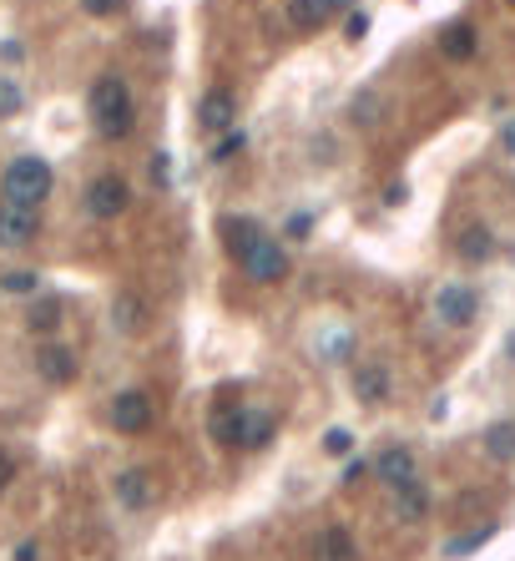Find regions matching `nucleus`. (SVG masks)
I'll return each instance as SVG.
<instances>
[{
  "mask_svg": "<svg viewBox=\"0 0 515 561\" xmlns=\"http://www.w3.org/2000/svg\"><path fill=\"white\" fill-rule=\"evenodd\" d=\"M511 5H515V0H511Z\"/></svg>",
  "mask_w": 515,
  "mask_h": 561,
  "instance_id": "obj_37",
  "label": "nucleus"
},
{
  "mask_svg": "<svg viewBox=\"0 0 515 561\" xmlns=\"http://www.w3.org/2000/svg\"><path fill=\"white\" fill-rule=\"evenodd\" d=\"M237 268H243L253 283H283V279H288V253H283L279 238L263 233L248 253H243V258H237Z\"/></svg>",
  "mask_w": 515,
  "mask_h": 561,
  "instance_id": "obj_6",
  "label": "nucleus"
},
{
  "mask_svg": "<svg viewBox=\"0 0 515 561\" xmlns=\"http://www.w3.org/2000/svg\"><path fill=\"white\" fill-rule=\"evenodd\" d=\"M429 517V486L414 475V481H404V486H395V521L399 526H420V521Z\"/></svg>",
  "mask_w": 515,
  "mask_h": 561,
  "instance_id": "obj_13",
  "label": "nucleus"
},
{
  "mask_svg": "<svg viewBox=\"0 0 515 561\" xmlns=\"http://www.w3.org/2000/svg\"><path fill=\"white\" fill-rule=\"evenodd\" d=\"M313 557L319 561H359V541H353L344 526H329V532H319V541H313Z\"/></svg>",
  "mask_w": 515,
  "mask_h": 561,
  "instance_id": "obj_18",
  "label": "nucleus"
},
{
  "mask_svg": "<svg viewBox=\"0 0 515 561\" xmlns=\"http://www.w3.org/2000/svg\"><path fill=\"white\" fill-rule=\"evenodd\" d=\"M112 324H117L121 334H132V329L142 324V298H137V294H121L117 304H112Z\"/></svg>",
  "mask_w": 515,
  "mask_h": 561,
  "instance_id": "obj_22",
  "label": "nucleus"
},
{
  "mask_svg": "<svg viewBox=\"0 0 515 561\" xmlns=\"http://www.w3.org/2000/svg\"><path fill=\"white\" fill-rule=\"evenodd\" d=\"M490 536H495V526H480V532H465V536H455V541L445 547V557H450V561H460V557H475V551L486 547Z\"/></svg>",
  "mask_w": 515,
  "mask_h": 561,
  "instance_id": "obj_23",
  "label": "nucleus"
},
{
  "mask_svg": "<svg viewBox=\"0 0 515 561\" xmlns=\"http://www.w3.org/2000/svg\"><path fill=\"white\" fill-rule=\"evenodd\" d=\"M258 238H263L258 218H222V243H228V253H233V258H243V253H248Z\"/></svg>",
  "mask_w": 515,
  "mask_h": 561,
  "instance_id": "obj_19",
  "label": "nucleus"
},
{
  "mask_svg": "<svg viewBox=\"0 0 515 561\" xmlns=\"http://www.w3.org/2000/svg\"><path fill=\"white\" fill-rule=\"evenodd\" d=\"M36 233H41V222L30 207H0V248H26V243H36Z\"/></svg>",
  "mask_w": 515,
  "mask_h": 561,
  "instance_id": "obj_12",
  "label": "nucleus"
},
{
  "mask_svg": "<svg viewBox=\"0 0 515 561\" xmlns=\"http://www.w3.org/2000/svg\"><path fill=\"white\" fill-rule=\"evenodd\" d=\"M5 289L11 294H36V279L30 273H5Z\"/></svg>",
  "mask_w": 515,
  "mask_h": 561,
  "instance_id": "obj_28",
  "label": "nucleus"
},
{
  "mask_svg": "<svg viewBox=\"0 0 515 561\" xmlns=\"http://www.w3.org/2000/svg\"><path fill=\"white\" fill-rule=\"evenodd\" d=\"M87 106H91V122H96V137H102V142L132 137L137 106H132V91H127V81H121L117 72H102L96 81H91Z\"/></svg>",
  "mask_w": 515,
  "mask_h": 561,
  "instance_id": "obj_1",
  "label": "nucleus"
},
{
  "mask_svg": "<svg viewBox=\"0 0 515 561\" xmlns=\"http://www.w3.org/2000/svg\"><path fill=\"white\" fill-rule=\"evenodd\" d=\"M127 207H132V182H127V178H117V173H102V178L87 182V213L96 222H117Z\"/></svg>",
  "mask_w": 515,
  "mask_h": 561,
  "instance_id": "obj_4",
  "label": "nucleus"
},
{
  "mask_svg": "<svg viewBox=\"0 0 515 561\" xmlns=\"http://www.w3.org/2000/svg\"><path fill=\"white\" fill-rule=\"evenodd\" d=\"M455 253H460V264H490L495 258V233H490L486 222H465L455 233Z\"/></svg>",
  "mask_w": 515,
  "mask_h": 561,
  "instance_id": "obj_14",
  "label": "nucleus"
},
{
  "mask_svg": "<svg viewBox=\"0 0 515 561\" xmlns=\"http://www.w3.org/2000/svg\"><path fill=\"white\" fill-rule=\"evenodd\" d=\"M329 15L319 0H288V26L294 30H313V26H324Z\"/></svg>",
  "mask_w": 515,
  "mask_h": 561,
  "instance_id": "obj_21",
  "label": "nucleus"
},
{
  "mask_svg": "<svg viewBox=\"0 0 515 561\" xmlns=\"http://www.w3.org/2000/svg\"><path fill=\"white\" fill-rule=\"evenodd\" d=\"M495 142H501L505 157H515V117H505V122H501V132H495Z\"/></svg>",
  "mask_w": 515,
  "mask_h": 561,
  "instance_id": "obj_27",
  "label": "nucleus"
},
{
  "mask_svg": "<svg viewBox=\"0 0 515 561\" xmlns=\"http://www.w3.org/2000/svg\"><path fill=\"white\" fill-rule=\"evenodd\" d=\"M61 298H36V304H30V314H26V329L30 334H41V340H51V334H56V324H61Z\"/></svg>",
  "mask_w": 515,
  "mask_h": 561,
  "instance_id": "obj_20",
  "label": "nucleus"
},
{
  "mask_svg": "<svg viewBox=\"0 0 515 561\" xmlns=\"http://www.w3.org/2000/svg\"><path fill=\"white\" fill-rule=\"evenodd\" d=\"M233 122H237V97L228 87H213L203 102H197V127H203V132H228Z\"/></svg>",
  "mask_w": 515,
  "mask_h": 561,
  "instance_id": "obj_11",
  "label": "nucleus"
},
{
  "mask_svg": "<svg viewBox=\"0 0 515 561\" xmlns=\"http://www.w3.org/2000/svg\"><path fill=\"white\" fill-rule=\"evenodd\" d=\"M21 106H26V91L15 87L11 76H0V117H15Z\"/></svg>",
  "mask_w": 515,
  "mask_h": 561,
  "instance_id": "obj_24",
  "label": "nucleus"
},
{
  "mask_svg": "<svg viewBox=\"0 0 515 561\" xmlns=\"http://www.w3.org/2000/svg\"><path fill=\"white\" fill-rule=\"evenodd\" d=\"M279 435V415L273 410H218V441L237 445V450H263Z\"/></svg>",
  "mask_w": 515,
  "mask_h": 561,
  "instance_id": "obj_3",
  "label": "nucleus"
},
{
  "mask_svg": "<svg viewBox=\"0 0 515 561\" xmlns=\"http://www.w3.org/2000/svg\"><path fill=\"white\" fill-rule=\"evenodd\" d=\"M475 46H480V36H475L471 21H455V26L440 30V56H445V61H471Z\"/></svg>",
  "mask_w": 515,
  "mask_h": 561,
  "instance_id": "obj_17",
  "label": "nucleus"
},
{
  "mask_svg": "<svg viewBox=\"0 0 515 561\" xmlns=\"http://www.w3.org/2000/svg\"><path fill=\"white\" fill-rule=\"evenodd\" d=\"M51 188H56V173H51V163L46 157H15L5 173H0V197L11 207H36L51 197Z\"/></svg>",
  "mask_w": 515,
  "mask_h": 561,
  "instance_id": "obj_2",
  "label": "nucleus"
},
{
  "mask_svg": "<svg viewBox=\"0 0 515 561\" xmlns=\"http://www.w3.org/2000/svg\"><path fill=\"white\" fill-rule=\"evenodd\" d=\"M106 415H112V430H117V435H147L152 420H157L147 390H117V399H112Z\"/></svg>",
  "mask_w": 515,
  "mask_h": 561,
  "instance_id": "obj_7",
  "label": "nucleus"
},
{
  "mask_svg": "<svg viewBox=\"0 0 515 561\" xmlns=\"http://www.w3.org/2000/svg\"><path fill=\"white\" fill-rule=\"evenodd\" d=\"M480 450L495 466H515V420H490L486 435H480Z\"/></svg>",
  "mask_w": 515,
  "mask_h": 561,
  "instance_id": "obj_16",
  "label": "nucleus"
},
{
  "mask_svg": "<svg viewBox=\"0 0 515 561\" xmlns=\"http://www.w3.org/2000/svg\"><path fill=\"white\" fill-rule=\"evenodd\" d=\"M313 233V218L309 213H294V218H288V238H309Z\"/></svg>",
  "mask_w": 515,
  "mask_h": 561,
  "instance_id": "obj_30",
  "label": "nucleus"
},
{
  "mask_svg": "<svg viewBox=\"0 0 515 561\" xmlns=\"http://www.w3.org/2000/svg\"><path fill=\"white\" fill-rule=\"evenodd\" d=\"M324 445H329V450H334V456H339V450H349L353 441H349V430H334V435H329Z\"/></svg>",
  "mask_w": 515,
  "mask_h": 561,
  "instance_id": "obj_32",
  "label": "nucleus"
},
{
  "mask_svg": "<svg viewBox=\"0 0 515 561\" xmlns=\"http://www.w3.org/2000/svg\"><path fill=\"white\" fill-rule=\"evenodd\" d=\"M243 142H248V137H243V132H222V142H218V148H213V157H218V163H222V157H233V152H243Z\"/></svg>",
  "mask_w": 515,
  "mask_h": 561,
  "instance_id": "obj_25",
  "label": "nucleus"
},
{
  "mask_svg": "<svg viewBox=\"0 0 515 561\" xmlns=\"http://www.w3.org/2000/svg\"><path fill=\"white\" fill-rule=\"evenodd\" d=\"M369 471H374L384 486L395 490V486H404V481H414V475H420V460H414L410 445H389V450H379V460H369Z\"/></svg>",
  "mask_w": 515,
  "mask_h": 561,
  "instance_id": "obj_10",
  "label": "nucleus"
},
{
  "mask_svg": "<svg viewBox=\"0 0 515 561\" xmlns=\"http://www.w3.org/2000/svg\"><path fill=\"white\" fill-rule=\"evenodd\" d=\"M15 561H41V547H36V541H21V547H15Z\"/></svg>",
  "mask_w": 515,
  "mask_h": 561,
  "instance_id": "obj_33",
  "label": "nucleus"
},
{
  "mask_svg": "<svg viewBox=\"0 0 515 561\" xmlns=\"http://www.w3.org/2000/svg\"><path fill=\"white\" fill-rule=\"evenodd\" d=\"M344 36H349V41H364V36H369V15L364 11H349V26H344Z\"/></svg>",
  "mask_w": 515,
  "mask_h": 561,
  "instance_id": "obj_26",
  "label": "nucleus"
},
{
  "mask_svg": "<svg viewBox=\"0 0 515 561\" xmlns=\"http://www.w3.org/2000/svg\"><path fill=\"white\" fill-rule=\"evenodd\" d=\"M81 11H87V15H117L121 0H81Z\"/></svg>",
  "mask_w": 515,
  "mask_h": 561,
  "instance_id": "obj_29",
  "label": "nucleus"
},
{
  "mask_svg": "<svg viewBox=\"0 0 515 561\" xmlns=\"http://www.w3.org/2000/svg\"><path fill=\"white\" fill-rule=\"evenodd\" d=\"M353 395H359V405H384V399L395 395L389 365H359L353 370Z\"/></svg>",
  "mask_w": 515,
  "mask_h": 561,
  "instance_id": "obj_15",
  "label": "nucleus"
},
{
  "mask_svg": "<svg viewBox=\"0 0 515 561\" xmlns=\"http://www.w3.org/2000/svg\"><path fill=\"white\" fill-rule=\"evenodd\" d=\"M36 374L46 384H72L76 380V349L72 344H56V340H41L36 344Z\"/></svg>",
  "mask_w": 515,
  "mask_h": 561,
  "instance_id": "obj_9",
  "label": "nucleus"
},
{
  "mask_svg": "<svg viewBox=\"0 0 515 561\" xmlns=\"http://www.w3.org/2000/svg\"><path fill=\"white\" fill-rule=\"evenodd\" d=\"M435 319L445 329H471L480 319V289L471 283H445L440 294H435Z\"/></svg>",
  "mask_w": 515,
  "mask_h": 561,
  "instance_id": "obj_5",
  "label": "nucleus"
},
{
  "mask_svg": "<svg viewBox=\"0 0 515 561\" xmlns=\"http://www.w3.org/2000/svg\"><path fill=\"white\" fill-rule=\"evenodd\" d=\"M359 475H369V460H349V471H344V481H359Z\"/></svg>",
  "mask_w": 515,
  "mask_h": 561,
  "instance_id": "obj_34",
  "label": "nucleus"
},
{
  "mask_svg": "<svg viewBox=\"0 0 515 561\" xmlns=\"http://www.w3.org/2000/svg\"><path fill=\"white\" fill-rule=\"evenodd\" d=\"M319 5H324V15H339V11H349L353 0H319Z\"/></svg>",
  "mask_w": 515,
  "mask_h": 561,
  "instance_id": "obj_35",
  "label": "nucleus"
},
{
  "mask_svg": "<svg viewBox=\"0 0 515 561\" xmlns=\"http://www.w3.org/2000/svg\"><path fill=\"white\" fill-rule=\"evenodd\" d=\"M112 496H117V506L132 511V517H142V511L157 506V486H152V475L142 471V466H121V471L112 475Z\"/></svg>",
  "mask_w": 515,
  "mask_h": 561,
  "instance_id": "obj_8",
  "label": "nucleus"
},
{
  "mask_svg": "<svg viewBox=\"0 0 515 561\" xmlns=\"http://www.w3.org/2000/svg\"><path fill=\"white\" fill-rule=\"evenodd\" d=\"M11 481H15V460L5 456V450H0V490L11 486Z\"/></svg>",
  "mask_w": 515,
  "mask_h": 561,
  "instance_id": "obj_31",
  "label": "nucleus"
},
{
  "mask_svg": "<svg viewBox=\"0 0 515 561\" xmlns=\"http://www.w3.org/2000/svg\"><path fill=\"white\" fill-rule=\"evenodd\" d=\"M511 359H515V340H511Z\"/></svg>",
  "mask_w": 515,
  "mask_h": 561,
  "instance_id": "obj_36",
  "label": "nucleus"
}]
</instances>
